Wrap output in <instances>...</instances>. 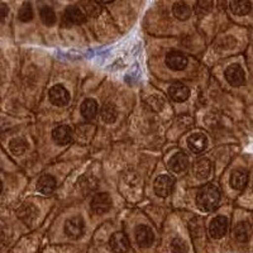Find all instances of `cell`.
Masks as SVG:
<instances>
[{
  "label": "cell",
  "mask_w": 253,
  "mask_h": 253,
  "mask_svg": "<svg viewBox=\"0 0 253 253\" xmlns=\"http://www.w3.org/2000/svg\"><path fill=\"white\" fill-rule=\"evenodd\" d=\"M220 202V193L214 185H204L196 195V204L203 211H211Z\"/></svg>",
  "instance_id": "6da1fadb"
},
{
  "label": "cell",
  "mask_w": 253,
  "mask_h": 253,
  "mask_svg": "<svg viewBox=\"0 0 253 253\" xmlns=\"http://www.w3.org/2000/svg\"><path fill=\"white\" fill-rule=\"evenodd\" d=\"M85 230V223L80 216H74L69 219L65 224V233L69 238L79 239L84 234Z\"/></svg>",
  "instance_id": "7a4b0ae2"
},
{
  "label": "cell",
  "mask_w": 253,
  "mask_h": 253,
  "mask_svg": "<svg viewBox=\"0 0 253 253\" xmlns=\"http://www.w3.org/2000/svg\"><path fill=\"white\" fill-rule=\"evenodd\" d=\"M112 208V198L109 194L100 193L95 195L91 200V209L95 214H105L108 213Z\"/></svg>",
  "instance_id": "3957f363"
},
{
  "label": "cell",
  "mask_w": 253,
  "mask_h": 253,
  "mask_svg": "<svg viewBox=\"0 0 253 253\" xmlns=\"http://www.w3.org/2000/svg\"><path fill=\"white\" fill-rule=\"evenodd\" d=\"M228 219L223 215L215 216L210 221L209 233L214 239H220L227 234L228 232Z\"/></svg>",
  "instance_id": "277c9868"
},
{
  "label": "cell",
  "mask_w": 253,
  "mask_h": 253,
  "mask_svg": "<svg viewBox=\"0 0 253 253\" xmlns=\"http://www.w3.org/2000/svg\"><path fill=\"white\" fill-rule=\"evenodd\" d=\"M225 79H227V81L232 86H241V85L245 84L246 80L245 71H243V69L239 65L233 63V65H230L225 70Z\"/></svg>",
  "instance_id": "5b68a950"
},
{
  "label": "cell",
  "mask_w": 253,
  "mask_h": 253,
  "mask_svg": "<svg viewBox=\"0 0 253 253\" xmlns=\"http://www.w3.org/2000/svg\"><path fill=\"white\" fill-rule=\"evenodd\" d=\"M173 178L170 176L161 175L155 180V193L161 198H167L172 193Z\"/></svg>",
  "instance_id": "8992f818"
},
{
  "label": "cell",
  "mask_w": 253,
  "mask_h": 253,
  "mask_svg": "<svg viewBox=\"0 0 253 253\" xmlns=\"http://www.w3.org/2000/svg\"><path fill=\"white\" fill-rule=\"evenodd\" d=\"M49 100L56 107H65L70 100V94L62 85H55L49 90Z\"/></svg>",
  "instance_id": "52a82bcc"
},
{
  "label": "cell",
  "mask_w": 253,
  "mask_h": 253,
  "mask_svg": "<svg viewBox=\"0 0 253 253\" xmlns=\"http://www.w3.org/2000/svg\"><path fill=\"white\" fill-rule=\"evenodd\" d=\"M109 246L114 253H126L129 250V239L123 232H117L110 237Z\"/></svg>",
  "instance_id": "ba28073f"
},
{
  "label": "cell",
  "mask_w": 253,
  "mask_h": 253,
  "mask_svg": "<svg viewBox=\"0 0 253 253\" xmlns=\"http://www.w3.org/2000/svg\"><path fill=\"white\" fill-rule=\"evenodd\" d=\"M187 57L182 53V52L178 51H172L170 52L166 57V63L167 66L170 67L171 70H175V71H181L185 67L187 66Z\"/></svg>",
  "instance_id": "9c48e42d"
},
{
  "label": "cell",
  "mask_w": 253,
  "mask_h": 253,
  "mask_svg": "<svg viewBox=\"0 0 253 253\" xmlns=\"http://www.w3.org/2000/svg\"><path fill=\"white\" fill-rule=\"evenodd\" d=\"M135 239L141 247L148 248L152 246L153 241H155V234L151 228L146 227V225H138L135 229Z\"/></svg>",
  "instance_id": "30bf717a"
},
{
  "label": "cell",
  "mask_w": 253,
  "mask_h": 253,
  "mask_svg": "<svg viewBox=\"0 0 253 253\" xmlns=\"http://www.w3.org/2000/svg\"><path fill=\"white\" fill-rule=\"evenodd\" d=\"M169 95L173 101L182 103L190 96V89L181 83H175L169 87Z\"/></svg>",
  "instance_id": "8fae6325"
},
{
  "label": "cell",
  "mask_w": 253,
  "mask_h": 253,
  "mask_svg": "<svg viewBox=\"0 0 253 253\" xmlns=\"http://www.w3.org/2000/svg\"><path fill=\"white\" fill-rule=\"evenodd\" d=\"M17 214H18V218L23 221V223H26L27 225H31L33 224L36 219H37L38 210L35 205L26 204V205H22V207L18 209Z\"/></svg>",
  "instance_id": "7c38bea8"
},
{
  "label": "cell",
  "mask_w": 253,
  "mask_h": 253,
  "mask_svg": "<svg viewBox=\"0 0 253 253\" xmlns=\"http://www.w3.org/2000/svg\"><path fill=\"white\" fill-rule=\"evenodd\" d=\"M211 170H213V165H211V162L208 158H200L193 166L194 175L198 178H200V180H204V178L209 177L210 173H211Z\"/></svg>",
  "instance_id": "4fadbf2b"
},
{
  "label": "cell",
  "mask_w": 253,
  "mask_h": 253,
  "mask_svg": "<svg viewBox=\"0 0 253 253\" xmlns=\"http://www.w3.org/2000/svg\"><path fill=\"white\" fill-rule=\"evenodd\" d=\"M52 138L60 146H65L69 144L72 141V130L70 126H56L53 132H52Z\"/></svg>",
  "instance_id": "5bb4252c"
},
{
  "label": "cell",
  "mask_w": 253,
  "mask_h": 253,
  "mask_svg": "<svg viewBox=\"0 0 253 253\" xmlns=\"http://www.w3.org/2000/svg\"><path fill=\"white\" fill-rule=\"evenodd\" d=\"M187 146H189L190 151H193L194 153H202L208 147V138L202 133H195L189 137Z\"/></svg>",
  "instance_id": "9a60e30c"
},
{
  "label": "cell",
  "mask_w": 253,
  "mask_h": 253,
  "mask_svg": "<svg viewBox=\"0 0 253 253\" xmlns=\"http://www.w3.org/2000/svg\"><path fill=\"white\" fill-rule=\"evenodd\" d=\"M187 166H189V158H187V156L182 152L176 153V155L171 158L170 162H169V169L175 173L184 172L187 169Z\"/></svg>",
  "instance_id": "2e32d148"
},
{
  "label": "cell",
  "mask_w": 253,
  "mask_h": 253,
  "mask_svg": "<svg viewBox=\"0 0 253 253\" xmlns=\"http://www.w3.org/2000/svg\"><path fill=\"white\" fill-rule=\"evenodd\" d=\"M65 19L70 24H81L86 20V14L79 6H69L65 12Z\"/></svg>",
  "instance_id": "e0dca14e"
},
{
  "label": "cell",
  "mask_w": 253,
  "mask_h": 253,
  "mask_svg": "<svg viewBox=\"0 0 253 253\" xmlns=\"http://www.w3.org/2000/svg\"><path fill=\"white\" fill-rule=\"evenodd\" d=\"M248 182V172L243 169L234 170L230 175V185L236 190H243L247 186Z\"/></svg>",
  "instance_id": "ac0fdd59"
},
{
  "label": "cell",
  "mask_w": 253,
  "mask_h": 253,
  "mask_svg": "<svg viewBox=\"0 0 253 253\" xmlns=\"http://www.w3.org/2000/svg\"><path fill=\"white\" fill-rule=\"evenodd\" d=\"M56 189V178L53 176L44 175L38 180L37 182V190L40 193L48 195V194L53 193Z\"/></svg>",
  "instance_id": "d6986e66"
},
{
  "label": "cell",
  "mask_w": 253,
  "mask_h": 253,
  "mask_svg": "<svg viewBox=\"0 0 253 253\" xmlns=\"http://www.w3.org/2000/svg\"><path fill=\"white\" fill-rule=\"evenodd\" d=\"M96 113H98V104L94 99H86L81 104V115L87 121L94 119Z\"/></svg>",
  "instance_id": "ffe728a7"
},
{
  "label": "cell",
  "mask_w": 253,
  "mask_h": 253,
  "mask_svg": "<svg viewBox=\"0 0 253 253\" xmlns=\"http://www.w3.org/2000/svg\"><path fill=\"white\" fill-rule=\"evenodd\" d=\"M230 10L237 15H246L250 13L252 4L247 0H233L229 3Z\"/></svg>",
  "instance_id": "44dd1931"
},
{
  "label": "cell",
  "mask_w": 253,
  "mask_h": 253,
  "mask_svg": "<svg viewBox=\"0 0 253 253\" xmlns=\"http://www.w3.org/2000/svg\"><path fill=\"white\" fill-rule=\"evenodd\" d=\"M250 233V225H248L246 221H241V223H238V224L236 225V228H234V237H236L237 241L241 242V243H245V242L248 241Z\"/></svg>",
  "instance_id": "7402d4cb"
},
{
  "label": "cell",
  "mask_w": 253,
  "mask_h": 253,
  "mask_svg": "<svg viewBox=\"0 0 253 253\" xmlns=\"http://www.w3.org/2000/svg\"><path fill=\"white\" fill-rule=\"evenodd\" d=\"M172 12L175 14V17L180 20H186L191 15V9H190V6L186 3H182V1H177V3L173 4Z\"/></svg>",
  "instance_id": "603a6c76"
},
{
  "label": "cell",
  "mask_w": 253,
  "mask_h": 253,
  "mask_svg": "<svg viewBox=\"0 0 253 253\" xmlns=\"http://www.w3.org/2000/svg\"><path fill=\"white\" fill-rule=\"evenodd\" d=\"M117 117H118L117 108L110 103L105 104L103 107V109H101V118L104 119V122H105V123H113V122H115Z\"/></svg>",
  "instance_id": "cb8c5ba5"
},
{
  "label": "cell",
  "mask_w": 253,
  "mask_h": 253,
  "mask_svg": "<svg viewBox=\"0 0 253 253\" xmlns=\"http://www.w3.org/2000/svg\"><path fill=\"white\" fill-rule=\"evenodd\" d=\"M27 142L23 138H14L10 144H9V148H10V152L15 156L23 155L27 151Z\"/></svg>",
  "instance_id": "d4e9b609"
},
{
  "label": "cell",
  "mask_w": 253,
  "mask_h": 253,
  "mask_svg": "<svg viewBox=\"0 0 253 253\" xmlns=\"http://www.w3.org/2000/svg\"><path fill=\"white\" fill-rule=\"evenodd\" d=\"M41 20L43 22L46 26H53L56 22V14L53 12V9L49 8V6H43V8L40 10Z\"/></svg>",
  "instance_id": "484cf974"
},
{
  "label": "cell",
  "mask_w": 253,
  "mask_h": 253,
  "mask_svg": "<svg viewBox=\"0 0 253 253\" xmlns=\"http://www.w3.org/2000/svg\"><path fill=\"white\" fill-rule=\"evenodd\" d=\"M18 18H19V20H22V22H29V20L33 18V10H32V5L29 3H24L23 5H22V8H20L19 10V14H18Z\"/></svg>",
  "instance_id": "4316f807"
},
{
  "label": "cell",
  "mask_w": 253,
  "mask_h": 253,
  "mask_svg": "<svg viewBox=\"0 0 253 253\" xmlns=\"http://www.w3.org/2000/svg\"><path fill=\"white\" fill-rule=\"evenodd\" d=\"M214 4L211 1H207V0H202V1H198L196 3V13L199 15H205L208 13H210V10L213 9Z\"/></svg>",
  "instance_id": "83f0119b"
},
{
  "label": "cell",
  "mask_w": 253,
  "mask_h": 253,
  "mask_svg": "<svg viewBox=\"0 0 253 253\" xmlns=\"http://www.w3.org/2000/svg\"><path fill=\"white\" fill-rule=\"evenodd\" d=\"M171 250L173 253H186L187 252V246L182 239L176 238L173 239L171 243Z\"/></svg>",
  "instance_id": "f1b7e54d"
},
{
  "label": "cell",
  "mask_w": 253,
  "mask_h": 253,
  "mask_svg": "<svg viewBox=\"0 0 253 253\" xmlns=\"http://www.w3.org/2000/svg\"><path fill=\"white\" fill-rule=\"evenodd\" d=\"M164 99L160 98V96H152L147 100V104L151 105V108L155 110H160L162 107H164Z\"/></svg>",
  "instance_id": "f546056e"
},
{
  "label": "cell",
  "mask_w": 253,
  "mask_h": 253,
  "mask_svg": "<svg viewBox=\"0 0 253 253\" xmlns=\"http://www.w3.org/2000/svg\"><path fill=\"white\" fill-rule=\"evenodd\" d=\"M6 14H8V8H6L5 4H0V20L4 22Z\"/></svg>",
  "instance_id": "4dcf8cb0"
}]
</instances>
